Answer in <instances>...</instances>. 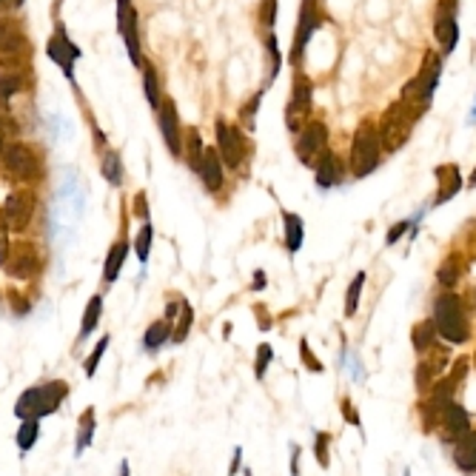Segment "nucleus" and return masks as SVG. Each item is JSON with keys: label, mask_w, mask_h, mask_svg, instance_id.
<instances>
[{"label": "nucleus", "mask_w": 476, "mask_h": 476, "mask_svg": "<svg viewBox=\"0 0 476 476\" xmlns=\"http://www.w3.org/2000/svg\"><path fill=\"white\" fill-rule=\"evenodd\" d=\"M120 476H131V465H129V459L120 462Z\"/></svg>", "instance_id": "nucleus-53"}, {"label": "nucleus", "mask_w": 476, "mask_h": 476, "mask_svg": "<svg viewBox=\"0 0 476 476\" xmlns=\"http://www.w3.org/2000/svg\"><path fill=\"white\" fill-rule=\"evenodd\" d=\"M288 473L291 476H300V456H303V448L297 442H288Z\"/></svg>", "instance_id": "nucleus-50"}, {"label": "nucleus", "mask_w": 476, "mask_h": 476, "mask_svg": "<svg viewBox=\"0 0 476 476\" xmlns=\"http://www.w3.org/2000/svg\"><path fill=\"white\" fill-rule=\"evenodd\" d=\"M35 208H38V200L32 191H15L4 205V220L9 222L12 231H23L32 222Z\"/></svg>", "instance_id": "nucleus-14"}, {"label": "nucleus", "mask_w": 476, "mask_h": 476, "mask_svg": "<svg viewBox=\"0 0 476 476\" xmlns=\"http://www.w3.org/2000/svg\"><path fill=\"white\" fill-rule=\"evenodd\" d=\"M109 342H112V337H109V334H103V337L97 340L94 351H92V354L86 357V362H83V374H86V377H94V374H97V368H100V359H103V354H106Z\"/></svg>", "instance_id": "nucleus-41"}, {"label": "nucleus", "mask_w": 476, "mask_h": 476, "mask_svg": "<svg viewBox=\"0 0 476 476\" xmlns=\"http://www.w3.org/2000/svg\"><path fill=\"white\" fill-rule=\"evenodd\" d=\"M4 166H6L9 174H15L23 183H32V180H38L43 174V163H40L38 151L32 146H26V143L6 146L4 148Z\"/></svg>", "instance_id": "nucleus-7"}, {"label": "nucleus", "mask_w": 476, "mask_h": 476, "mask_svg": "<svg viewBox=\"0 0 476 476\" xmlns=\"http://www.w3.org/2000/svg\"><path fill=\"white\" fill-rule=\"evenodd\" d=\"M314 171H317V188H323V191L337 188V185L342 183V177H345V168H342L340 157H337L334 151H328V148L320 154Z\"/></svg>", "instance_id": "nucleus-17"}, {"label": "nucleus", "mask_w": 476, "mask_h": 476, "mask_svg": "<svg viewBox=\"0 0 476 476\" xmlns=\"http://www.w3.org/2000/svg\"><path fill=\"white\" fill-rule=\"evenodd\" d=\"M300 357H303V365H305L311 374H323V371H325V365H323V362L311 354V345H308V340H305V337L300 340Z\"/></svg>", "instance_id": "nucleus-45"}, {"label": "nucleus", "mask_w": 476, "mask_h": 476, "mask_svg": "<svg viewBox=\"0 0 476 476\" xmlns=\"http://www.w3.org/2000/svg\"><path fill=\"white\" fill-rule=\"evenodd\" d=\"M202 151H205V143L200 137V131L194 126L185 129V137H183V157L188 163V168L197 174L200 171V163H202Z\"/></svg>", "instance_id": "nucleus-25"}, {"label": "nucleus", "mask_w": 476, "mask_h": 476, "mask_svg": "<svg viewBox=\"0 0 476 476\" xmlns=\"http://www.w3.org/2000/svg\"><path fill=\"white\" fill-rule=\"evenodd\" d=\"M413 123H416V114H413L402 100L391 103V106L385 109L379 126H377L379 148H382L385 154H396V151L408 143V137H411V131H413Z\"/></svg>", "instance_id": "nucleus-5"}, {"label": "nucleus", "mask_w": 476, "mask_h": 476, "mask_svg": "<svg viewBox=\"0 0 476 476\" xmlns=\"http://www.w3.org/2000/svg\"><path fill=\"white\" fill-rule=\"evenodd\" d=\"M137 9L131 6V0H117V29L126 40L129 58L134 66H143V49H140V32H137Z\"/></svg>", "instance_id": "nucleus-11"}, {"label": "nucleus", "mask_w": 476, "mask_h": 476, "mask_svg": "<svg viewBox=\"0 0 476 476\" xmlns=\"http://www.w3.org/2000/svg\"><path fill=\"white\" fill-rule=\"evenodd\" d=\"M171 331H174V320H168V317L154 320V323L146 328V334H143V351H146V354H157L163 345L171 342Z\"/></svg>", "instance_id": "nucleus-21"}, {"label": "nucleus", "mask_w": 476, "mask_h": 476, "mask_svg": "<svg viewBox=\"0 0 476 476\" xmlns=\"http://www.w3.org/2000/svg\"><path fill=\"white\" fill-rule=\"evenodd\" d=\"M129 251H131V243H129V234L123 231V234L117 237V243H112L109 257H106V263H103V283H106V286L117 283V277H120V271H123V266H126V260H129Z\"/></svg>", "instance_id": "nucleus-19"}, {"label": "nucleus", "mask_w": 476, "mask_h": 476, "mask_svg": "<svg viewBox=\"0 0 476 476\" xmlns=\"http://www.w3.org/2000/svg\"><path fill=\"white\" fill-rule=\"evenodd\" d=\"M154 112H157V126H160V134H163L168 154L174 160H180L183 157V126L177 117V103L171 97H160V106Z\"/></svg>", "instance_id": "nucleus-9"}, {"label": "nucleus", "mask_w": 476, "mask_h": 476, "mask_svg": "<svg viewBox=\"0 0 476 476\" xmlns=\"http://www.w3.org/2000/svg\"><path fill=\"white\" fill-rule=\"evenodd\" d=\"M23 46H26V35L21 29V21L0 18V52L9 55V52H21Z\"/></svg>", "instance_id": "nucleus-22"}, {"label": "nucleus", "mask_w": 476, "mask_h": 476, "mask_svg": "<svg viewBox=\"0 0 476 476\" xmlns=\"http://www.w3.org/2000/svg\"><path fill=\"white\" fill-rule=\"evenodd\" d=\"M467 185H470V188H476V168H473V174H470V180H467Z\"/></svg>", "instance_id": "nucleus-57"}, {"label": "nucleus", "mask_w": 476, "mask_h": 476, "mask_svg": "<svg viewBox=\"0 0 476 476\" xmlns=\"http://www.w3.org/2000/svg\"><path fill=\"white\" fill-rule=\"evenodd\" d=\"M240 470H243V448L237 445V448H234V456H231V467H228V476H237Z\"/></svg>", "instance_id": "nucleus-51"}, {"label": "nucleus", "mask_w": 476, "mask_h": 476, "mask_svg": "<svg viewBox=\"0 0 476 476\" xmlns=\"http://www.w3.org/2000/svg\"><path fill=\"white\" fill-rule=\"evenodd\" d=\"M283 217V243H286V251L291 257H297L303 251V243H305V220L294 211H280Z\"/></svg>", "instance_id": "nucleus-18"}, {"label": "nucleus", "mask_w": 476, "mask_h": 476, "mask_svg": "<svg viewBox=\"0 0 476 476\" xmlns=\"http://www.w3.org/2000/svg\"><path fill=\"white\" fill-rule=\"evenodd\" d=\"M266 55H269V83L280 75L283 69V55H280V43H277V35H266Z\"/></svg>", "instance_id": "nucleus-39"}, {"label": "nucleus", "mask_w": 476, "mask_h": 476, "mask_svg": "<svg viewBox=\"0 0 476 476\" xmlns=\"http://www.w3.org/2000/svg\"><path fill=\"white\" fill-rule=\"evenodd\" d=\"M439 425H442V431H445V433H450V436H459V433H465V431L470 428V416H467V411H465L462 405L450 402V405L442 411V416H439Z\"/></svg>", "instance_id": "nucleus-24"}, {"label": "nucleus", "mask_w": 476, "mask_h": 476, "mask_svg": "<svg viewBox=\"0 0 476 476\" xmlns=\"http://www.w3.org/2000/svg\"><path fill=\"white\" fill-rule=\"evenodd\" d=\"M408 228H411V220H399L396 225H391V231L385 234V246H394L402 234H408Z\"/></svg>", "instance_id": "nucleus-49"}, {"label": "nucleus", "mask_w": 476, "mask_h": 476, "mask_svg": "<svg viewBox=\"0 0 476 476\" xmlns=\"http://www.w3.org/2000/svg\"><path fill=\"white\" fill-rule=\"evenodd\" d=\"M46 55L63 69V75L72 80L75 77V60L80 58V49L69 40V35H66V29H63V23H58V29H55V35L49 38V43H46Z\"/></svg>", "instance_id": "nucleus-12"}, {"label": "nucleus", "mask_w": 476, "mask_h": 476, "mask_svg": "<svg viewBox=\"0 0 476 476\" xmlns=\"http://www.w3.org/2000/svg\"><path fill=\"white\" fill-rule=\"evenodd\" d=\"M131 211H134V217H137L140 222L151 220V208H148V194H146V191H137V194L131 197Z\"/></svg>", "instance_id": "nucleus-46"}, {"label": "nucleus", "mask_w": 476, "mask_h": 476, "mask_svg": "<svg viewBox=\"0 0 476 476\" xmlns=\"http://www.w3.org/2000/svg\"><path fill=\"white\" fill-rule=\"evenodd\" d=\"M263 97H266V89L254 92V97H251V100L240 109V123H243V129H246V131H254V129H257V112H260Z\"/></svg>", "instance_id": "nucleus-38"}, {"label": "nucleus", "mask_w": 476, "mask_h": 476, "mask_svg": "<svg viewBox=\"0 0 476 476\" xmlns=\"http://www.w3.org/2000/svg\"><path fill=\"white\" fill-rule=\"evenodd\" d=\"M274 362V348L269 342H260L257 345V354H254V377L257 379H266V371L269 365Z\"/></svg>", "instance_id": "nucleus-42"}, {"label": "nucleus", "mask_w": 476, "mask_h": 476, "mask_svg": "<svg viewBox=\"0 0 476 476\" xmlns=\"http://www.w3.org/2000/svg\"><path fill=\"white\" fill-rule=\"evenodd\" d=\"M231 331H234V325H231V323H225V325H222V337L228 340V337H231Z\"/></svg>", "instance_id": "nucleus-55"}, {"label": "nucleus", "mask_w": 476, "mask_h": 476, "mask_svg": "<svg viewBox=\"0 0 476 476\" xmlns=\"http://www.w3.org/2000/svg\"><path fill=\"white\" fill-rule=\"evenodd\" d=\"M320 26H323V15H320L317 4H314V0H303V12H300V23L294 29V46H291L294 69H300V63L305 58V49H308V43H311V38H314V32Z\"/></svg>", "instance_id": "nucleus-10"}, {"label": "nucleus", "mask_w": 476, "mask_h": 476, "mask_svg": "<svg viewBox=\"0 0 476 476\" xmlns=\"http://www.w3.org/2000/svg\"><path fill=\"white\" fill-rule=\"evenodd\" d=\"M467 123H470V126L476 123V103H473V109H470V117H467Z\"/></svg>", "instance_id": "nucleus-56"}, {"label": "nucleus", "mask_w": 476, "mask_h": 476, "mask_svg": "<svg viewBox=\"0 0 476 476\" xmlns=\"http://www.w3.org/2000/svg\"><path fill=\"white\" fill-rule=\"evenodd\" d=\"M382 163V148H379V134L377 126L371 120H362L359 129L354 131L351 140V154H348V166H351V177L362 180L368 174H374Z\"/></svg>", "instance_id": "nucleus-4"}, {"label": "nucleus", "mask_w": 476, "mask_h": 476, "mask_svg": "<svg viewBox=\"0 0 476 476\" xmlns=\"http://www.w3.org/2000/svg\"><path fill=\"white\" fill-rule=\"evenodd\" d=\"M311 112H314L311 106H300V103L288 100V106H286V126H288V131L300 134L311 123Z\"/></svg>", "instance_id": "nucleus-31"}, {"label": "nucleus", "mask_w": 476, "mask_h": 476, "mask_svg": "<svg viewBox=\"0 0 476 476\" xmlns=\"http://www.w3.org/2000/svg\"><path fill=\"white\" fill-rule=\"evenodd\" d=\"M459 277H462V260L456 254H448L445 263L436 269V283L442 288H453L459 283Z\"/></svg>", "instance_id": "nucleus-33"}, {"label": "nucleus", "mask_w": 476, "mask_h": 476, "mask_svg": "<svg viewBox=\"0 0 476 476\" xmlns=\"http://www.w3.org/2000/svg\"><path fill=\"white\" fill-rule=\"evenodd\" d=\"M38 436H40V419H21V428H18L15 442H18V448H21L23 453L35 448Z\"/></svg>", "instance_id": "nucleus-37"}, {"label": "nucleus", "mask_w": 476, "mask_h": 476, "mask_svg": "<svg viewBox=\"0 0 476 476\" xmlns=\"http://www.w3.org/2000/svg\"><path fill=\"white\" fill-rule=\"evenodd\" d=\"M9 9H12V0H0V18H4Z\"/></svg>", "instance_id": "nucleus-54"}, {"label": "nucleus", "mask_w": 476, "mask_h": 476, "mask_svg": "<svg viewBox=\"0 0 476 476\" xmlns=\"http://www.w3.org/2000/svg\"><path fill=\"white\" fill-rule=\"evenodd\" d=\"M69 396V385L63 379H52L46 385H35L26 388L18 402H15V416L18 419H43L58 413V408L63 405V399Z\"/></svg>", "instance_id": "nucleus-2"}, {"label": "nucleus", "mask_w": 476, "mask_h": 476, "mask_svg": "<svg viewBox=\"0 0 476 476\" xmlns=\"http://www.w3.org/2000/svg\"><path fill=\"white\" fill-rule=\"evenodd\" d=\"M100 317H103V294H92V300L86 303V311H83V320H80V334H77V345H83L92 331L100 325Z\"/></svg>", "instance_id": "nucleus-23"}, {"label": "nucleus", "mask_w": 476, "mask_h": 476, "mask_svg": "<svg viewBox=\"0 0 476 476\" xmlns=\"http://www.w3.org/2000/svg\"><path fill=\"white\" fill-rule=\"evenodd\" d=\"M439 77H442V55L436 52H428L422 58V66L416 72V77H411L402 89V103L416 114V120L428 112L433 94H436V86H439Z\"/></svg>", "instance_id": "nucleus-1"}, {"label": "nucleus", "mask_w": 476, "mask_h": 476, "mask_svg": "<svg viewBox=\"0 0 476 476\" xmlns=\"http://www.w3.org/2000/svg\"><path fill=\"white\" fill-rule=\"evenodd\" d=\"M433 35L442 46V55H450L459 43V23H456V9H453V0H442L436 21H433Z\"/></svg>", "instance_id": "nucleus-13"}, {"label": "nucleus", "mask_w": 476, "mask_h": 476, "mask_svg": "<svg viewBox=\"0 0 476 476\" xmlns=\"http://www.w3.org/2000/svg\"><path fill=\"white\" fill-rule=\"evenodd\" d=\"M328 148V126L323 120H311L294 140V151H297V160L308 168L317 166L320 154Z\"/></svg>", "instance_id": "nucleus-8"}, {"label": "nucleus", "mask_w": 476, "mask_h": 476, "mask_svg": "<svg viewBox=\"0 0 476 476\" xmlns=\"http://www.w3.org/2000/svg\"><path fill=\"white\" fill-rule=\"evenodd\" d=\"M0 106H4V103H0Z\"/></svg>", "instance_id": "nucleus-62"}, {"label": "nucleus", "mask_w": 476, "mask_h": 476, "mask_svg": "<svg viewBox=\"0 0 476 476\" xmlns=\"http://www.w3.org/2000/svg\"><path fill=\"white\" fill-rule=\"evenodd\" d=\"M266 288V271L263 269H257L254 271V283H251V291H263Z\"/></svg>", "instance_id": "nucleus-52"}, {"label": "nucleus", "mask_w": 476, "mask_h": 476, "mask_svg": "<svg viewBox=\"0 0 476 476\" xmlns=\"http://www.w3.org/2000/svg\"><path fill=\"white\" fill-rule=\"evenodd\" d=\"M214 140H217L214 148H217L222 166L228 171H240L246 157H249V151H251V143H249L246 131L240 126H231L222 117H217L214 120Z\"/></svg>", "instance_id": "nucleus-6"}, {"label": "nucleus", "mask_w": 476, "mask_h": 476, "mask_svg": "<svg viewBox=\"0 0 476 476\" xmlns=\"http://www.w3.org/2000/svg\"><path fill=\"white\" fill-rule=\"evenodd\" d=\"M21 89H23V77H21V75H12V72L0 75V103L12 100V97H15Z\"/></svg>", "instance_id": "nucleus-43"}, {"label": "nucleus", "mask_w": 476, "mask_h": 476, "mask_svg": "<svg viewBox=\"0 0 476 476\" xmlns=\"http://www.w3.org/2000/svg\"><path fill=\"white\" fill-rule=\"evenodd\" d=\"M277 9H280L277 0H260L257 21H260V26H263V29H271V26L277 23Z\"/></svg>", "instance_id": "nucleus-44"}, {"label": "nucleus", "mask_w": 476, "mask_h": 476, "mask_svg": "<svg viewBox=\"0 0 476 476\" xmlns=\"http://www.w3.org/2000/svg\"><path fill=\"white\" fill-rule=\"evenodd\" d=\"M140 69H143V89H146L148 106L157 109V106H160V97H163V94H160V77H157V69H154L151 63H146V60H143Z\"/></svg>", "instance_id": "nucleus-36"}, {"label": "nucleus", "mask_w": 476, "mask_h": 476, "mask_svg": "<svg viewBox=\"0 0 476 476\" xmlns=\"http://www.w3.org/2000/svg\"><path fill=\"white\" fill-rule=\"evenodd\" d=\"M151 243H154V225H151V220H146V222H140L137 237H134V243H131V249H134V254H137L140 263H148Z\"/></svg>", "instance_id": "nucleus-34"}, {"label": "nucleus", "mask_w": 476, "mask_h": 476, "mask_svg": "<svg viewBox=\"0 0 476 476\" xmlns=\"http://www.w3.org/2000/svg\"><path fill=\"white\" fill-rule=\"evenodd\" d=\"M433 177L439 180V183H436L439 188H436V197H433V205H431V208L445 205L448 200H453V197L465 188V180H462L456 163H442V166H436V168H433Z\"/></svg>", "instance_id": "nucleus-15"}, {"label": "nucleus", "mask_w": 476, "mask_h": 476, "mask_svg": "<svg viewBox=\"0 0 476 476\" xmlns=\"http://www.w3.org/2000/svg\"><path fill=\"white\" fill-rule=\"evenodd\" d=\"M314 459L320 467L331 465V433L328 431H314Z\"/></svg>", "instance_id": "nucleus-40"}, {"label": "nucleus", "mask_w": 476, "mask_h": 476, "mask_svg": "<svg viewBox=\"0 0 476 476\" xmlns=\"http://www.w3.org/2000/svg\"><path fill=\"white\" fill-rule=\"evenodd\" d=\"M291 100L300 106H311L314 100V83L308 80V75L303 69H294V83H291ZM314 109V106H311Z\"/></svg>", "instance_id": "nucleus-32"}, {"label": "nucleus", "mask_w": 476, "mask_h": 476, "mask_svg": "<svg viewBox=\"0 0 476 476\" xmlns=\"http://www.w3.org/2000/svg\"><path fill=\"white\" fill-rule=\"evenodd\" d=\"M6 269H9L12 277H32V274L38 271V257H35L32 249H23V251H18V254H9Z\"/></svg>", "instance_id": "nucleus-29"}, {"label": "nucleus", "mask_w": 476, "mask_h": 476, "mask_svg": "<svg viewBox=\"0 0 476 476\" xmlns=\"http://www.w3.org/2000/svg\"><path fill=\"white\" fill-rule=\"evenodd\" d=\"M340 411H342V416H345V419H348L354 428H362V419H359V413H357V405H354L348 396L340 402Z\"/></svg>", "instance_id": "nucleus-48"}, {"label": "nucleus", "mask_w": 476, "mask_h": 476, "mask_svg": "<svg viewBox=\"0 0 476 476\" xmlns=\"http://www.w3.org/2000/svg\"><path fill=\"white\" fill-rule=\"evenodd\" d=\"M453 465L465 473H476V431H465L456 436L453 445Z\"/></svg>", "instance_id": "nucleus-20"}, {"label": "nucleus", "mask_w": 476, "mask_h": 476, "mask_svg": "<svg viewBox=\"0 0 476 476\" xmlns=\"http://www.w3.org/2000/svg\"><path fill=\"white\" fill-rule=\"evenodd\" d=\"M473 362H476V354H473ZM473 368H476V365H473Z\"/></svg>", "instance_id": "nucleus-61"}, {"label": "nucleus", "mask_w": 476, "mask_h": 476, "mask_svg": "<svg viewBox=\"0 0 476 476\" xmlns=\"http://www.w3.org/2000/svg\"><path fill=\"white\" fill-rule=\"evenodd\" d=\"M411 342H413V351H416V354L431 351V348L436 345V325H433V320L416 323L413 331H411Z\"/></svg>", "instance_id": "nucleus-30"}, {"label": "nucleus", "mask_w": 476, "mask_h": 476, "mask_svg": "<svg viewBox=\"0 0 476 476\" xmlns=\"http://www.w3.org/2000/svg\"><path fill=\"white\" fill-rule=\"evenodd\" d=\"M191 325H194V308L188 300L180 303V311L174 317V331H171V345H183L191 334Z\"/></svg>", "instance_id": "nucleus-26"}, {"label": "nucleus", "mask_w": 476, "mask_h": 476, "mask_svg": "<svg viewBox=\"0 0 476 476\" xmlns=\"http://www.w3.org/2000/svg\"><path fill=\"white\" fill-rule=\"evenodd\" d=\"M402 476H411V470H408V467H405V473H402Z\"/></svg>", "instance_id": "nucleus-60"}, {"label": "nucleus", "mask_w": 476, "mask_h": 476, "mask_svg": "<svg viewBox=\"0 0 476 476\" xmlns=\"http://www.w3.org/2000/svg\"><path fill=\"white\" fill-rule=\"evenodd\" d=\"M197 174H200V180H202V185H205L208 194H217L225 185V166H222V160H220V154H217L214 146H205L202 163H200Z\"/></svg>", "instance_id": "nucleus-16"}, {"label": "nucleus", "mask_w": 476, "mask_h": 476, "mask_svg": "<svg viewBox=\"0 0 476 476\" xmlns=\"http://www.w3.org/2000/svg\"><path fill=\"white\" fill-rule=\"evenodd\" d=\"M100 174L106 177V183H112V185H123V180H126V168H123V160H120V154H117L114 148H106V151H103Z\"/></svg>", "instance_id": "nucleus-28"}, {"label": "nucleus", "mask_w": 476, "mask_h": 476, "mask_svg": "<svg viewBox=\"0 0 476 476\" xmlns=\"http://www.w3.org/2000/svg\"><path fill=\"white\" fill-rule=\"evenodd\" d=\"M9 222L0 220V266L9 263V254H12V246H9Z\"/></svg>", "instance_id": "nucleus-47"}, {"label": "nucleus", "mask_w": 476, "mask_h": 476, "mask_svg": "<svg viewBox=\"0 0 476 476\" xmlns=\"http://www.w3.org/2000/svg\"><path fill=\"white\" fill-rule=\"evenodd\" d=\"M365 280H368V274H365V271H357V274H354V280L348 283V291H345V317H354V314H357L359 300H362Z\"/></svg>", "instance_id": "nucleus-35"}, {"label": "nucleus", "mask_w": 476, "mask_h": 476, "mask_svg": "<svg viewBox=\"0 0 476 476\" xmlns=\"http://www.w3.org/2000/svg\"><path fill=\"white\" fill-rule=\"evenodd\" d=\"M240 473H243V476H254V473H251V467H243Z\"/></svg>", "instance_id": "nucleus-59"}, {"label": "nucleus", "mask_w": 476, "mask_h": 476, "mask_svg": "<svg viewBox=\"0 0 476 476\" xmlns=\"http://www.w3.org/2000/svg\"><path fill=\"white\" fill-rule=\"evenodd\" d=\"M433 325L436 334L450 342V345H462L470 337V323H467V311L462 305V297L456 294H442L433 303Z\"/></svg>", "instance_id": "nucleus-3"}, {"label": "nucleus", "mask_w": 476, "mask_h": 476, "mask_svg": "<svg viewBox=\"0 0 476 476\" xmlns=\"http://www.w3.org/2000/svg\"><path fill=\"white\" fill-rule=\"evenodd\" d=\"M94 428H97V416H94V408H86L80 413V422H77V442H75V453L80 456L86 448H92L94 442Z\"/></svg>", "instance_id": "nucleus-27"}, {"label": "nucleus", "mask_w": 476, "mask_h": 476, "mask_svg": "<svg viewBox=\"0 0 476 476\" xmlns=\"http://www.w3.org/2000/svg\"><path fill=\"white\" fill-rule=\"evenodd\" d=\"M23 4H26V0H12V9H21Z\"/></svg>", "instance_id": "nucleus-58"}]
</instances>
